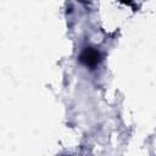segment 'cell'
I'll list each match as a JSON object with an SVG mask.
<instances>
[{"mask_svg": "<svg viewBox=\"0 0 156 156\" xmlns=\"http://www.w3.org/2000/svg\"><path fill=\"white\" fill-rule=\"evenodd\" d=\"M79 61L88 67H95L100 62V52L93 48H85L79 56Z\"/></svg>", "mask_w": 156, "mask_h": 156, "instance_id": "cell-1", "label": "cell"}]
</instances>
